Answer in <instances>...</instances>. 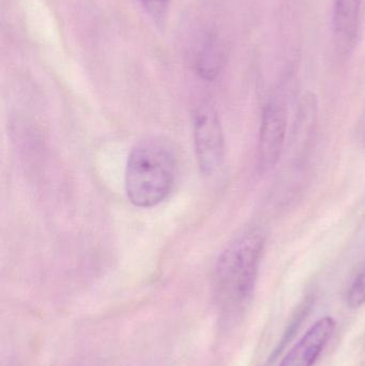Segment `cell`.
I'll use <instances>...</instances> for the list:
<instances>
[{
    "label": "cell",
    "mask_w": 365,
    "mask_h": 366,
    "mask_svg": "<svg viewBox=\"0 0 365 366\" xmlns=\"http://www.w3.org/2000/svg\"><path fill=\"white\" fill-rule=\"evenodd\" d=\"M265 244V232L251 228L237 237L219 258L214 273L216 296L227 316L238 315L250 303Z\"/></svg>",
    "instance_id": "obj_1"
},
{
    "label": "cell",
    "mask_w": 365,
    "mask_h": 366,
    "mask_svg": "<svg viewBox=\"0 0 365 366\" xmlns=\"http://www.w3.org/2000/svg\"><path fill=\"white\" fill-rule=\"evenodd\" d=\"M177 158L171 144L150 139L137 144L129 154L126 191L139 208H152L171 193L175 182Z\"/></svg>",
    "instance_id": "obj_2"
},
{
    "label": "cell",
    "mask_w": 365,
    "mask_h": 366,
    "mask_svg": "<svg viewBox=\"0 0 365 366\" xmlns=\"http://www.w3.org/2000/svg\"><path fill=\"white\" fill-rule=\"evenodd\" d=\"M194 137L199 169L205 175H214L224 162L225 142L218 114L210 105L195 112Z\"/></svg>",
    "instance_id": "obj_3"
},
{
    "label": "cell",
    "mask_w": 365,
    "mask_h": 366,
    "mask_svg": "<svg viewBox=\"0 0 365 366\" xmlns=\"http://www.w3.org/2000/svg\"><path fill=\"white\" fill-rule=\"evenodd\" d=\"M286 130L284 107L274 102L266 105L259 132V161L261 171L269 172L276 167L284 147Z\"/></svg>",
    "instance_id": "obj_4"
},
{
    "label": "cell",
    "mask_w": 365,
    "mask_h": 366,
    "mask_svg": "<svg viewBox=\"0 0 365 366\" xmlns=\"http://www.w3.org/2000/svg\"><path fill=\"white\" fill-rule=\"evenodd\" d=\"M336 320L325 316L317 320L289 350L279 366H313L336 330Z\"/></svg>",
    "instance_id": "obj_5"
},
{
    "label": "cell",
    "mask_w": 365,
    "mask_h": 366,
    "mask_svg": "<svg viewBox=\"0 0 365 366\" xmlns=\"http://www.w3.org/2000/svg\"><path fill=\"white\" fill-rule=\"evenodd\" d=\"M362 0H336L334 30L336 42L349 49L357 34Z\"/></svg>",
    "instance_id": "obj_6"
},
{
    "label": "cell",
    "mask_w": 365,
    "mask_h": 366,
    "mask_svg": "<svg viewBox=\"0 0 365 366\" xmlns=\"http://www.w3.org/2000/svg\"><path fill=\"white\" fill-rule=\"evenodd\" d=\"M225 61L224 47L214 34H208L195 58V68L203 79L212 81L220 74Z\"/></svg>",
    "instance_id": "obj_7"
},
{
    "label": "cell",
    "mask_w": 365,
    "mask_h": 366,
    "mask_svg": "<svg viewBox=\"0 0 365 366\" xmlns=\"http://www.w3.org/2000/svg\"><path fill=\"white\" fill-rule=\"evenodd\" d=\"M311 309V300L306 299V301L302 302V305L298 307L296 311L295 315L291 318L289 324L287 325L286 330H285L284 335H283L282 339L279 342L278 347L274 350V354L271 356V360H274L281 352H283L285 347L289 345V342L294 339L297 331L299 330L300 326H301L304 320H306V315L309 314V311Z\"/></svg>",
    "instance_id": "obj_8"
},
{
    "label": "cell",
    "mask_w": 365,
    "mask_h": 366,
    "mask_svg": "<svg viewBox=\"0 0 365 366\" xmlns=\"http://www.w3.org/2000/svg\"><path fill=\"white\" fill-rule=\"evenodd\" d=\"M365 303V267L354 280L347 294V305L351 309H359Z\"/></svg>",
    "instance_id": "obj_9"
},
{
    "label": "cell",
    "mask_w": 365,
    "mask_h": 366,
    "mask_svg": "<svg viewBox=\"0 0 365 366\" xmlns=\"http://www.w3.org/2000/svg\"><path fill=\"white\" fill-rule=\"evenodd\" d=\"M141 1L145 4L146 6L154 10L156 8H163L169 0H141Z\"/></svg>",
    "instance_id": "obj_10"
}]
</instances>
